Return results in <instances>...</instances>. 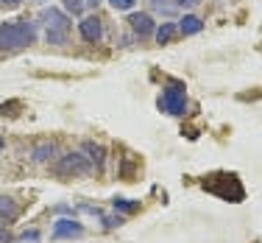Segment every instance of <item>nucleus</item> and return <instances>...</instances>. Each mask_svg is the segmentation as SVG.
<instances>
[{"mask_svg":"<svg viewBox=\"0 0 262 243\" xmlns=\"http://www.w3.org/2000/svg\"><path fill=\"white\" fill-rule=\"evenodd\" d=\"M36 42V23L11 20L0 23V51H23Z\"/></svg>","mask_w":262,"mask_h":243,"instance_id":"nucleus-1","label":"nucleus"},{"mask_svg":"<svg viewBox=\"0 0 262 243\" xmlns=\"http://www.w3.org/2000/svg\"><path fill=\"white\" fill-rule=\"evenodd\" d=\"M204 190L223 198V201H234V204L246 198V188L240 185V179L234 173H212V176L204 179Z\"/></svg>","mask_w":262,"mask_h":243,"instance_id":"nucleus-2","label":"nucleus"},{"mask_svg":"<svg viewBox=\"0 0 262 243\" xmlns=\"http://www.w3.org/2000/svg\"><path fill=\"white\" fill-rule=\"evenodd\" d=\"M159 109L173 117H182L187 112V87L182 81H167L159 95Z\"/></svg>","mask_w":262,"mask_h":243,"instance_id":"nucleus-3","label":"nucleus"},{"mask_svg":"<svg viewBox=\"0 0 262 243\" xmlns=\"http://www.w3.org/2000/svg\"><path fill=\"white\" fill-rule=\"evenodd\" d=\"M42 20H45V26H48V42L51 45H64L67 42V34H70V17L64 14L61 9H45L42 11Z\"/></svg>","mask_w":262,"mask_h":243,"instance_id":"nucleus-4","label":"nucleus"},{"mask_svg":"<svg viewBox=\"0 0 262 243\" xmlns=\"http://www.w3.org/2000/svg\"><path fill=\"white\" fill-rule=\"evenodd\" d=\"M53 171H56V176H61V179L86 176V173H92V162L86 159L81 151H67V154H61V157L56 159Z\"/></svg>","mask_w":262,"mask_h":243,"instance_id":"nucleus-5","label":"nucleus"},{"mask_svg":"<svg viewBox=\"0 0 262 243\" xmlns=\"http://www.w3.org/2000/svg\"><path fill=\"white\" fill-rule=\"evenodd\" d=\"M78 31H81V36H84V42L98 45V42L103 39V20L98 14H90L78 23Z\"/></svg>","mask_w":262,"mask_h":243,"instance_id":"nucleus-6","label":"nucleus"},{"mask_svg":"<svg viewBox=\"0 0 262 243\" xmlns=\"http://www.w3.org/2000/svg\"><path fill=\"white\" fill-rule=\"evenodd\" d=\"M84 235V224L81 221H73V218H59L53 224V232L51 238L53 240H64V238H81Z\"/></svg>","mask_w":262,"mask_h":243,"instance_id":"nucleus-7","label":"nucleus"},{"mask_svg":"<svg viewBox=\"0 0 262 243\" xmlns=\"http://www.w3.org/2000/svg\"><path fill=\"white\" fill-rule=\"evenodd\" d=\"M128 28L134 31L140 39H148V36H154V31H157V23H154V17L145 14V11H134V14L128 17Z\"/></svg>","mask_w":262,"mask_h":243,"instance_id":"nucleus-8","label":"nucleus"},{"mask_svg":"<svg viewBox=\"0 0 262 243\" xmlns=\"http://www.w3.org/2000/svg\"><path fill=\"white\" fill-rule=\"evenodd\" d=\"M81 151L86 154V159L92 162V168H98V171H101V168H103V162H106V151H103V146H98V143L86 140L84 146H81Z\"/></svg>","mask_w":262,"mask_h":243,"instance_id":"nucleus-9","label":"nucleus"},{"mask_svg":"<svg viewBox=\"0 0 262 243\" xmlns=\"http://www.w3.org/2000/svg\"><path fill=\"white\" fill-rule=\"evenodd\" d=\"M204 31V20L195 14H184L182 20H179V34L182 36H192V34H201Z\"/></svg>","mask_w":262,"mask_h":243,"instance_id":"nucleus-10","label":"nucleus"},{"mask_svg":"<svg viewBox=\"0 0 262 243\" xmlns=\"http://www.w3.org/2000/svg\"><path fill=\"white\" fill-rule=\"evenodd\" d=\"M20 215V204L14 201L11 196H0V221H14V218Z\"/></svg>","mask_w":262,"mask_h":243,"instance_id":"nucleus-11","label":"nucleus"},{"mask_svg":"<svg viewBox=\"0 0 262 243\" xmlns=\"http://www.w3.org/2000/svg\"><path fill=\"white\" fill-rule=\"evenodd\" d=\"M154 36H157V45H170L179 36V26L176 23H162V26L154 31Z\"/></svg>","mask_w":262,"mask_h":243,"instance_id":"nucleus-12","label":"nucleus"},{"mask_svg":"<svg viewBox=\"0 0 262 243\" xmlns=\"http://www.w3.org/2000/svg\"><path fill=\"white\" fill-rule=\"evenodd\" d=\"M56 154V143L51 140H45V143H39V146H34V151H31V159L34 162H48Z\"/></svg>","mask_w":262,"mask_h":243,"instance_id":"nucleus-13","label":"nucleus"},{"mask_svg":"<svg viewBox=\"0 0 262 243\" xmlns=\"http://www.w3.org/2000/svg\"><path fill=\"white\" fill-rule=\"evenodd\" d=\"M112 207L128 215V213H137V210H140V201H131V198H115V201H112Z\"/></svg>","mask_w":262,"mask_h":243,"instance_id":"nucleus-14","label":"nucleus"},{"mask_svg":"<svg viewBox=\"0 0 262 243\" xmlns=\"http://www.w3.org/2000/svg\"><path fill=\"white\" fill-rule=\"evenodd\" d=\"M151 9L162 11V14H173V9H176V3H170V0H151Z\"/></svg>","mask_w":262,"mask_h":243,"instance_id":"nucleus-15","label":"nucleus"},{"mask_svg":"<svg viewBox=\"0 0 262 243\" xmlns=\"http://www.w3.org/2000/svg\"><path fill=\"white\" fill-rule=\"evenodd\" d=\"M109 6L115 11H131L137 6V0H109Z\"/></svg>","mask_w":262,"mask_h":243,"instance_id":"nucleus-16","label":"nucleus"},{"mask_svg":"<svg viewBox=\"0 0 262 243\" xmlns=\"http://www.w3.org/2000/svg\"><path fill=\"white\" fill-rule=\"evenodd\" d=\"M76 213H81V215H92V218H101L103 213L98 207H92V204H78L76 207Z\"/></svg>","mask_w":262,"mask_h":243,"instance_id":"nucleus-17","label":"nucleus"},{"mask_svg":"<svg viewBox=\"0 0 262 243\" xmlns=\"http://www.w3.org/2000/svg\"><path fill=\"white\" fill-rule=\"evenodd\" d=\"M61 6H64V11L81 14V9H84V0H61Z\"/></svg>","mask_w":262,"mask_h":243,"instance_id":"nucleus-18","label":"nucleus"},{"mask_svg":"<svg viewBox=\"0 0 262 243\" xmlns=\"http://www.w3.org/2000/svg\"><path fill=\"white\" fill-rule=\"evenodd\" d=\"M101 221H103L106 229H115V227H120V224H123V215H101Z\"/></svg>","mask_w":262,"mask_h":243,"instance_id":"nucleus-19","label":"nucleus"},{"mask_svg":"<svg viewBox=\"0 0 262 243\" xmlns=\"http://www.w3.org/2000/svg\"><path fill=\"white\" fill-rule=\"evenodd\" d=\"M17 243H39V232H36V229H31V232L20 235V238H17Z\"/></svg>","mask_w":262,"mask_h":243,"instance_id":"nucleus-20","label":"nucleus"},{"mask_svg":"<svg viewBox=\"0 0 262 243\" xmlns=\"http://www.w3.org/2000/svg\"><path fill=\"white\" fill-rule=\"evenodd\" d=\"M14 109H20V101H9V104H3V107H0V115H17Z\"/></svg>","mask_w":262,"mask_h":243,"instance_id":"nucleus-21","label":"nucleus"},{"mask_svg":"<svg viewBox=\"0 0 262 243\" xmlns=\"http://www.w3.org/2000/svg\"><path fill=\"white\" fill-rule=\"evenodd\" d=\"M176 3V9H192V6H198V0H173Z\"/></svg>","mask_w":262,"mask_h":243,"instance_id":"nucleus-22","label":"nucleus"},{"mask_svg":"<svg viewBox=\"0 0 262 243\" xmlns=\"http://www.w3.org/2000/svg\"><path fill=\"white\" fill-rule=\"evenodd\" d=\"M0 243H11V235L3 229V224H0Z\"/></svg>","mask_w":262,"mask_h":243,"instance_id":"nucleus-23","label":"nucleus"},{"mask_svg":"<svg viewBox=\"0 0 262 243\" xmlns=\"http://www.w3.org/2000/svg\"><path fill=\"white\" fill-rule=\"evenodd\" d=\"M103 0H84V6H90V9H95V6H101Z\"/></svg>","mask_w":262,"mask_h":243,"instance_id":"nucleus-24","label":"nucleus"},{"mask_svg":"<svg viewBox=\"0 0 262 243\" xmlns=\"http://www.w3.org/2000/svg\"><path fill=\"white\" fill-rule=\"evenodd\" d=\"M0 3H3V6H20L23 0H0Z\"/></svg>","mask_w":262,"mask_h":243,"instance_id":"nucleus-25","label":"nucleus"},{"mask_svg":"<svg viewBox=\"0 0 262 243\" xmlns=\"http://www.w3.org/2000/svg\"><path fill=\"white\" fill-rule=\"evenodd\" d=\"M31 3H45V0H31Z\"/></svg>","mask_w":262,"mask_h":243,"instance_id":"nucleus-26","label":"nucleus"},{"mask_svg":"<svg viewBox=\"0 0 262 243\" xmlns=\"http://www.w3.org/2000/svg\"><path fill=\"white\" fill-rule=\"evenodd\" d=\"M0 148H3V137H0Z\"/></svg>","mask_w":262,"mask_h":243,"instance_id":"nucleus-27","label":"nucleus"}]
</instances>
